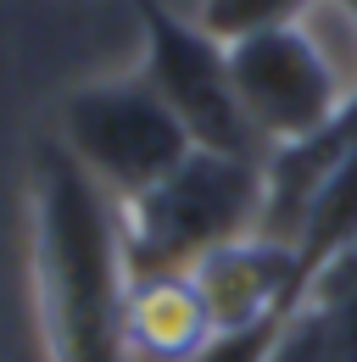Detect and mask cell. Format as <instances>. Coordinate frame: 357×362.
Segmentation results:
<instances>
[{"label":"cell","instance_id":"6da1fadb","mask_svg":"<svg viewBox=\"0 0 357 362\" xmlns=\"http://www.w3.org/2000/svg\"><path fill=\"white\" fill-rule=\"evenodd\" d=\"M34 223V307L50 362H134L129 301L134 268L123 206L56 145L40 139L28 168Z\"/></svg>","mask_w":357,"mask_h":362},{"label":"cell","instance_id":"7a4b0ae2","mask_svg":"<svg viewBox=\"0 0 357 362\" xmlns=\"http://www.w3.org/2000/svg\"><path fill=\"white\" fill-rule=\"evenodd\" d=\"M263 162L234 151H190L162 184L123 201V245L134 279L196 273L207 257L263 234Z\"/></svg>","mask_w":357,"mask_h":362},{"label":"cell","instance_id":"3957f363","mask_svg":"<svg viewBox=\"0 0 357 362\" xmlns=\"http://www.w3.org/2000/svg\"><path fill=\"white\" fill-rule=\"evenodd\" d=\"M56 145L101 184L118 206L162 184L196 151L178 112L134 67L118 78H84L56 106Z\"/></svg>","mask_w":357,"mask_h":362},{"label":"cell","instance_id":"277c9868","mask_svg":"<svg viewBox=\"0 0 357 362\" xmlns=\"http://www.w3.org/2000/svg\"><path fill=\"white\" fill-rule=\"evenodd\" d=\"M229 84L263 156L324 134L357 100V73H346L312 17L229 40Z\"/></svg>","mask_w":357,"mask_h":362},{"label":"cell","instance_id":"5b68a950","mask_svg":"<svg viewBox=\"0 0 357 362\" xmlns=\"http://www.w3.org/2000/svg\"><path fill=\"white\" fill-rule=\"evenodd\" d=\"M140 23V73L157 84V95L178 112V123L201 151H234L263 156L251 139L240 100L229 84V45L212 40L196 17L174 11L168 0H123Z\"/></svg>","mask_w":357,"mask_h":362},{"label":"cell","instance_id":"8992f818","mask_svg":"<svg viewBox=\"0 0 357 362\" xmlns=\"http://www.w3.org/2000/svg\"><path fill=\"white\" fill-rule=\"evenodd\" d=\"M212 340L207 307L190 284V273L168 279H134L129 301V351L145 362H190Z\"/></svg>","mask_w":357,"mask_h":362},{"label":"cell","instance_id":"52a82bcc","mask_svg":"<svg viewBox=\"0 0 357 362\" xmlns=\"http://www.w3.org/2000/svg\"><path fill=\"white\" fill-rule=\"evenodd\" d=\"M212 40H246V34H263V28H279V23H296V17H312V0H201L190 11Z\"/></svg>","mask_w":357,"mask_h":362},{"label":"cell","instance_id":"ba28073f","mask_svg":"<svg viewBox=\"0 0 357 362\" xmlns=\"http://www.w3.org/2000/svg\"><path fill=\"white\" fill-rule=\"evenodd\" d=\"M268 362H335V351H329V323H324V313L312 301H302V313L285 323V334H279V346H273Z\"/></svg>","mask_w":357,"mask_h":362},{"label":"cell","instance_id":"9c48e42d","mask_svg":"<svg viewBox=\"0 0 357 362\" xmlns=\"http://www.w3.org/2000/svg\"><path fill=\"white\" fill-rule=\"evenodd\" d=\"M329 6H335V17L352 28V40H357V0H329Z\"/></svg>","mask_w":357,"mask_h":362}]
</instances>
